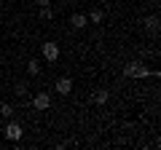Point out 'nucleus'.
<instances>
[{"mask_svg": "<svg viewBox=\"0 0 161 150\" xmlns=\"http://www.w3.org/2000/svg\"><path fill=\"white\" fill-rule=\"evenodd\" d=\"M19 137H22V126H19L16 121H11V123L6 126V139H11V142H16Z\"/></svg>", "mask_w": 161, "mask_h": 150, "instance_id": "obj_4", "label": "nucleus"}, {"mask_svg": "<svg viewBox=\"0 0 161 150\" xmlns=\"http://www.w3.org/2000/svg\"><path fill=\"white\" fill-rule=\"evenodd\" d=\"M86 19H89V22H94V24H99V22H102V19H105V13H102V11H99V8H94V11H92V13H89V16H86Z\"/></svg>", "mask_w": 161, "mask_h": 150, "instance_id": "obj_8", "label": "nucleus"}, {"mask_svg": "<svg viewBox=\"0 0 161 150\" xmlns=\"http://www.w3.org/2000/svg\"><path fill=\"white\" fill-rule=\"evenodd\" d=\"M16 94L24 97V94H27V83H16Z\"/></svg>", "mask_w": 161, "mask_h": 150, "instance_id": "obj_13", "label": "nucleus"}, {"mask_svg": "<svg viewBox=\"0 0 161 150\" xmlns=\"http://www.w3.org/2000/svg\"><path fill=\"white\" fill-rule=\"evenodd\" d=\"M32 104H35V110H48L51 107V97H48L46 91H40V94L32 97Z\"/></svg>", "mask_w": 161, "mask_h": 150, "instance_id": "obj_3", "label": "nucleus"}, {"mask_svg": "<svg viewBox=\"0 0 161 150\" xmlns=\"http://www.w3.org/2000/svg\"><path fill=\"white\" fill-rule=\"evenodd\" d=\"M40 16H43V19H51V16H54L51 6H40Z\"/></svg>", "mask_w": 161, "mask_h": 150, "instance_id": "obj_12", "label": "nucleus"}, {"mask_svg": "<svg viewBox=\"0 0 161 150\" xmlns=\"http://www.w3.org/2000/svg\"><path fill=\"white\" fill-rule=\"evenodd\" d=\"M108 97H110V94L102 88V91H97V94H94V102H97V104H105V102H108Z\"/></svg>", "mask_w": 161, "mask_h": 150, "instance_id": "obj_11", "label": "nucleus"}, {"mask_svg": "<svg viewBox=\"0 0 161 150\" xmlns=\"http://www.w3.org/2000/svg\"><path fill=\"white\" fill-rule=\"evenodd\" d=\"M124 75H126V78H148L150 70L145 67V64H140V62H129L126 67H124Z\"/></svg>", "mask_w": 161, "mask_h": 150, "instance_id": "obj_1", "label": "nucleus"}, {"mask_svg": "<svg viewBox=\"0 0 161 150\" xmlns=\"http://www.w3.org/2000/svg\"><path fill=\"white\" fill-rule=\"evenodd\" d=\"M35 3H38V6H48V3H51V0H35Z\"/></svg>", "mask_w": 161, "mask_h": 150, "instance_id": "obj_14", "label": "nucleus"}, {"mask_svg": "<svg viewBox=\"0 0 161 150\" xmlns=\"http://www.w3.org/2000/svg\"><path fill=\"white\" fill-rule=\"evenodd\" d=\"M40 51H43V59H48V62H57V59H59V46H57L54 40L43 43V48H40Z\"/></svg>", "mask_w": 161, "mask_h": 150, "instance_id": "obj_2", "label": "nucleus"}, {"mask_svg": "<svg viewBox=\"0 0 161 150\" xmlns=\"http://www.w3.org/2000/svg\"><path fill=\"white\" fill-rule=\"evenodd\" d=\"M57 91L62 94V97H67V94L73 91V81H70V78H59L57 81Z\"/></svg>", "mask_w": 161, "mask_h": 150, "instance_id": "obj_5", "label": "nucleus"}, {"mask_svg": "<svg viewBox=\"0 0 161 150\" xmlns=\"http://www.w3.org/2000/svg\"><path fill=\"white\" fill-rule=\"evenodd\" d=\"M86 22H89V19L83 16V13H73V16H70V24H73L75 29H83V27H86Z\"/></svg>", "mask_w": 161, "mask_h": 150, "instance_id": "obj_6", "label": "nucleus"}, {"mask_svg": "<svg viewBox=\"0 0 161 150\" xmlns=\"http://www.w3.org/2000/svg\"><path fill=\"white\" fill-rule=\"evenodd\" d=\"M145 27L156 35V32H158V16H148V19H145Z\"/></svg>", "mask_w": 161, "mask_h": 150, "instance_id": "obj_7", "label": "nucleus"}, {"mask_svg": "<svg viewBox=\"0 0 161 150\" xmlns=\"http://www.w3.org/2000/svg\"><path fill=\"white\" fill-rule=\"evenodd\" d=\"M0 115H3V118H11V115H14V104L3 102V104H0Z\"/></svg>", "mask_w": 161, "mask_h": 150, "instance_id": "obj_9", "label": "nucleus"}, {"mask_svg": "<svg viewBox=\"0 0 161 150\" xmlns=\"http://www.w3.org/2000/svg\"><path fill=\"white\" fill-rule=\"evenodd\" d=\"M27 72H30V75H38V72H40L38 59H30V62H27Z\"/></svg>", "mask_w": 161, "mask_h": 150, "instance_id": "obj_10", "label": "nucleus"}]
</instances>
